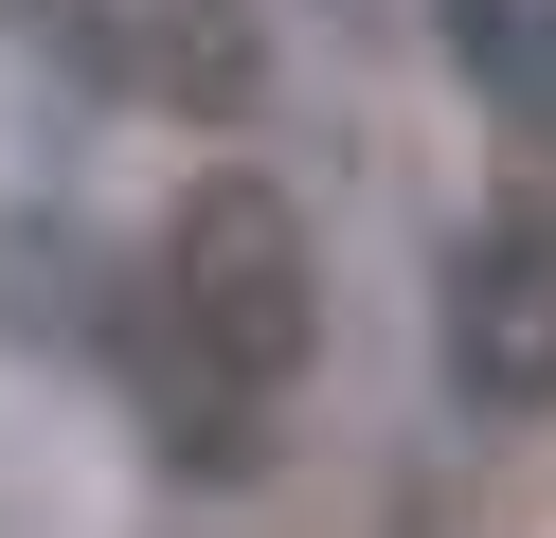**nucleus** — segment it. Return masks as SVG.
<instances>
[{
    "label": "nucleus",
    "mask_w": 556,
    "mask_h": 538,
    "mask_svg": "<svg viewBox=\"0 0 556 538\" xmlns=\"http://www.w3.org/2000/svg\"><path fill=\"white\" fill-rule=\"evenodd\" d=\"M305 341H324V251H305V215L269 198L252 162H216L180 215H162V287H144V359H180V377L216 395H288Z\"/></svg>",
    "instance_id": "obj_1"
},
{
    "label": "nucleus",
    "mask_w": 556,
    "mask_h": 538,
    "mask_svg": "<svg viewBox=\"0 0 556 538\" xmlns=\"http://www.w3.org/2000/svg\"><path fill=\"white\" fill-rule=\"evenodd\" d=\"M448 395L484 430L556 413V198H503L448 234Z\"/></svg>",
    "instance_id": "obj_2"
},
{
    "label": "nucleus",
    "mask_w": 556,
    "mask_h": 538,
    "mask_svg": "<svg viewBox=\"0 0 556 538\" xmlns=\"http://www.w3.org/2000/svg\"><path fill=\"white\" fill-rule=\"evenodd\" d=\"M73 54L109 72V90L180 108V126H252V90H269L252 0H73Z\"/></svg>",
    "instance_id": "obj_3"
}]
</instances>
